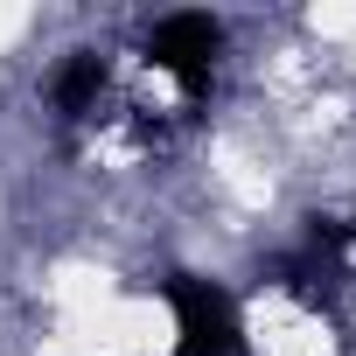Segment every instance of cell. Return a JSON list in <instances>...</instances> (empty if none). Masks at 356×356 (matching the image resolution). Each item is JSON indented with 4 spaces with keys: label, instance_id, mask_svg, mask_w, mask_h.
<instances>
[{
    "label": "cell",
    "instance_id": "3957f363",
    "mask_svg": "<svg viewBox=\"0 0 356 356\" xmlns=\"http://www.w3.org/2000/svg\"><path fill=\"white\" fill-rule=\"evenodd\" d=\"M105 77H112V70H105V56H98V49H77V56H70V63L49 77V105H56L63 119H84V112L98 105Z\"/></svg>",
    "mask_w": 356,
    "mask_h": 356
},
{
    "label": "cell",
    "instance_id": "7a4b0ae2",
    "mask_svg": "<svg viewBox=\"0 0 356 356\" xmlns=\"http://www.w3.org/2000/svg\"><path fill=\"white\" fill-rule=\"evenodd\" d=\"M217 49H224V22H217V15H196V8H189V15H168V22H154V29H147V63H154V70H168L189 98L210 84Z\"/></svg>",
    "mask_w": 356,
    "mask_h": 356
},
{
    "label": "cell",
    "instance_id": "6da1fadb",
    "mask_svg": "<svg viewBox=\"0 0 356 356\" xmlns=\"http://www.w3.org/2000/svg\"><path fill=\"white\" fill-rule=\"evenodd\" d=\"M168 307H175V356H245V321H238V300L217 286V280H196V273H175L168 280Z\"/></svg>",
    "mask_w": 356,
    "mask_h": 356
}]
</instances>
